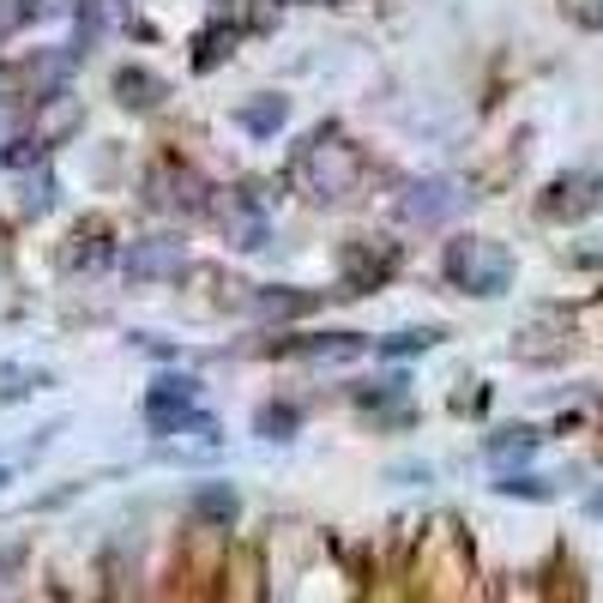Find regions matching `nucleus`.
<instances>
[{"instance_id":"obj_1","label":"nucleus","mask_w":603,"mask_h":603,"mask_svg":"<svg viewBox=\"0 0 603 603\" xmlns=\"http://www.w3.org/2000/svg\"><path fill=\"white\" fill-rule=\"evenodd\" d=\"M446 278H453L459 290H471V297H502L513 284V254L502 241H483V236H465L446 248Z\"/></svg>"},{"instance_id":"obj_2","label":"nucleus","mask_w":603,"mask_h":603,"mask_svg":"<svg viewBox=\"0 0 603 603\" xmlns=\"http://www.w3.org/2000/svg\"><path fill=\"white\" fill-rule=\"evenodd\" d=\"M356 175H363V158H356L351 146H326V133L308 146L302 182H308V194H314V200H351Z\"/></svg>"},{"instance_id":"obj_3","label":"nucleus","mask_w":603,"mask_h":603,"mask_svg":"<svg viewBox=\"0 0 603 603\" xmlns=\"http://www.w3.org/2000/svg\"><path fill=\"white\" fill-rule=\"evenodd\" d=\"M392 266H399V248H392V241H380V248L375 241H351V248H344V297L375 290Z\"/></svg>"},{"instance_id":"obj_4","label":"nucleus","mask_w":603,"mask_h":603,"mask_svg":"<svg viewBox=\"0 0 603 603\" xmlns=\"http://www.w3.org/2000/svg\"><path fill=\"white\" fill-rule=\"evenodd\" d=\"M459 205H465L459 182H446V175H429V182H417V187H410V194L399 200V212L410 217V224H446Z\"/></svg>"},{"instance_id":"obj_5","label":"nucleus","mask_w":603,"mask_h":603,"mask_svg":"<svg viewBox=\"0 0 603 603\" xmlns=\"http://www.w3.org/2000/svg\"><path fill=\"white\" fill-rule=\"evenodd\" d=\"M182 266H187V248L170 236L133 241V254H127V278H182Z\"/></svg>"},{"instance_id":"obj_6","label":"nucleus","mask_w":603,"mask_h":603,"mask_svg":"<svg viewBox=\"0 0 603 603\" xmlns=\"http://www.w3.org/2000/svg\"><path fill=\"white\" fill-rule=\"evenodd\" d=\"M597 205V175H561L543 194V217H580Z\"/></svg>"},{"instance_id":"obj_7","label":"nucleus","mask_w":603,"mask_h":603,"mask_svg":"<svg viewBox=\"0 0 603 603\" xmlns=\"http://www.w3.org/2000/svg\"><path fill=\"white\" fill-rule=\"evenodd\" d=\"M115 97H121L127 109H158V103H163V79H158V73H146V67H127V73H115Z\"/></svg>"},{"instance_id":"obj_8","label":"nucleus","mask_w":603,"mask_h":603,"mask_svg":"<svg viewBox=\"0 0 603 603\" xmlns=\"http://www.w3.org/2000/svg\"><path fill=\"white\" fill-rule=\"evenodd\" d=\"M236 121L241 127H248V133H278V127H284L290 121V103L284 97H254V103H241V109H236Z\"/></svg>"},{"instance_id":"obj_9","label":"nucleus","mask_w":603,"mask_h":603,"mask_svg":"<svg viewBox=\"0 0 603 603\" xmlns=\"http://www.w3.org/2000/svg\"><path fill=\"white\" fill-rule=\"evenodd\" d=\"M194 513L212 519V525H229L241 513V495L229 489V483H205V489H194Z\"/></svg>"},{"instance_id":"obj_10","label":"nucleus","mask_w":603,"mask_h":603,"mask_svg":"<svg viewBox=\"0 0 603 603\" xmlns=\"http://www.w3.org/2000/svg\"><path fill=\"white\" fill-rule=\"evenodd\" d=\"M73 127H79V103H73V97H49L43 121H36V139H43V146H55V139L73 133Z\"/></svg>"},{"instance_id":"obj_11","label":"nucleus","mask_w":603,"mask_h":603,"mask_svg":"<svg viewBox=\"0 0 603 603\" xmlns=\"http://www.w3.org/2000/svg\"><path fill=\"white\" fill-rule=\"evenodd\" d=\"M254 308H260L266 320H290V314H308V308H314V297H308V290H260V297H254Z\"/></svg>"},{"instance_id":"obj_12","label":"nucleus","mask_w":603,"mask_h":603,"mask_svg":"<svg viewBox=\"0 0 603 603\" xmlns=\"http://www.w3.org/2000/svg\"><path fill=\"white\" fill-rule=\"evenodd\" d=\"M537 441H543V434H537V429H502V434H495V441H489V459H495V465H507V459H525V453H537Z\"/></svg>"},{"instance_id":"obj_13","label":"nucleus","mask_w":603,"mask_h":603,"mask_svg":"<svg viewBox=\"0 0 603 603\" xmlns=\"http://www.w3.org/2000/svg\"><path fill=\"white\" fill-rule=\"evenodd\" d=\"M229 49H236V31H229V24H212V31H200V55H194V67H200V73H212L217 61L229 55Z\"/></svg>"},{"instance_id":"obj_14","label":"nucleus","mask_w":603,"mask_h":603,"mask_svg":"<svg viewBox=\"0 0 603 603\" xmlns=\"http://www.w3.org/2000/svg\"><path fill=\"white\" fill-rule=\"evenodd\" d=\"M254 429H260L266 441H290V434H297V410H290V405H266L260 417H254Z\"/></svg>"},{"instance_id":"obj_15","label":"nucleus","mask_w":603,"mask_h":603,"mask_svg":"<svg viewBox=\"0 0 603 603\" xmlns=\"http://www.w3.org/2000/svg\"><path fill=\"white\" fill-rule=\"evenodd\" d=\"M434 338H441V332L410 326V332H392V338H380V351H387V356H417V351H434Z\"/></svg>"},{"instance_id":"obj_16","label":"nucleus","mask_w":603,"mask_h":603,"mask_svg":"<svg viewBox=\"0 0 603 603\" xmlns=\"http://www.w3.org/2000/svg\"><path fill=\"white\" fill-rule=\"evenodd\" d=\"M302 356H356L363 351V338L356 332H326V338H308V344H297Z\"/></svg>"},{"instance_id":"obj_17","label":"nucleus","mask_w":603,"mask_h":603,"mask_svg":"<svg viewBox=\"0 0 603 603\" xmlns=\"http://www.w3.org/2000/svg\"><path fill=\"white\" fill-rule=\"evenodd\" d=\"M495 489H502V495H519V502H549V495H556L543 477H502Z\"/></svg>"},{"instance_id":"obj_18","label":"nucleus","mask_w":603,"mask_h":603,"mask_svg":"<svg viewBox=\"0 0 603 603\" xmlns=\"http://www.w3.org/2000/svg\"><path fill=\"white\" fill-rule=\"evenodd\" d=\"M49 205H55V175H31V187H24V212L43 217Z\"/></svg>"},{"instance_id":"obj_19","label":"nucleus","mask_w":603,"mask_h":603,"mask_svg":"<svg viewBox=\"0 0 603 603\" xmlns=\"http://www.w3.org/2000/svg\"><path fill=\"white\" fill-rule=\"evenodd\" d=\"M43 151H49V146H43V139H12V146H7V151H0V158H7V163H12V170H24V163H36V158H43Z\"/></svg>"},{"instance_id":"obj_20","label":"nucleus","mask_w":603,"mask_h":603,"mask_svg":"<svg viewBox=\"0 0 603 603\" xmlns=\"http://www.w3.org/2000/svg\"><path fill=\"white\" fill-rule=\"evenodd\" d=\"M236 248H266V217H241V224H236Z\"/></svg>"},{"instance_id":"obj_21","label":"nucleus","mask_w":603,"mask_h":603,"mask_svg":"<svg viewBox=\"0 0 603 603\" xmlns=\"http://www.w3.org/2000/svg\"><path fill=\"white\" fill-rule=\"evenodd\" d=\"M31 12H36V0H0V31H19Z\"/></svg>"},{"instance_id":"obj_22","label":"nucleus","mask_w":603,"mask_h":603,"mask_svg":"<svg viewBox=\"0 0 603 603\" xmlns=\"http://www.w3.org/2000/svg\"><path fill=\"white\" fill-rule=\"evenodd\" d=\"M103 260V241H85L79 236V248H73V266H97Z\"/></svg>"},{"instance_id":"obj_23","label":"nucleus","mask_w":603,"mask_h":603,"mask_svg":"<svg viewBox=\"0 0 603 603\" xmlns=\"http://www.w3.org/2000/svg\"><path fill=\"white\" fill-rule=\"evenodd\" d=\"M580 19H585V24H603V0H585V7H580Z\"/></svg>"},{"instance_id":"obj_24","label":"nucleus","mask_w":603,"mask_h":603,"mask_svg":"<svg viewBox=\"0 0 603 603\" xmlns=\"http://www.w3.org/2000/svg\"><path fill=\"white\" fill-rule=\"evenodd\" d=\"M592 519H603V495H592Z\"/></svg>"},{"instance_id":"obj_25","label":"nucleus","mask_w":603,"mask_h":603,"mask_svg":"<svg viewBox=\"0 0 603 603\" xmlns=\"http://www.w3.org/2000/svg\"><path fill=\"white\" fill-rule=\"evenodd\" d=\"M0 489H7V465H0Z\"/></svg>"}]
</instances>
